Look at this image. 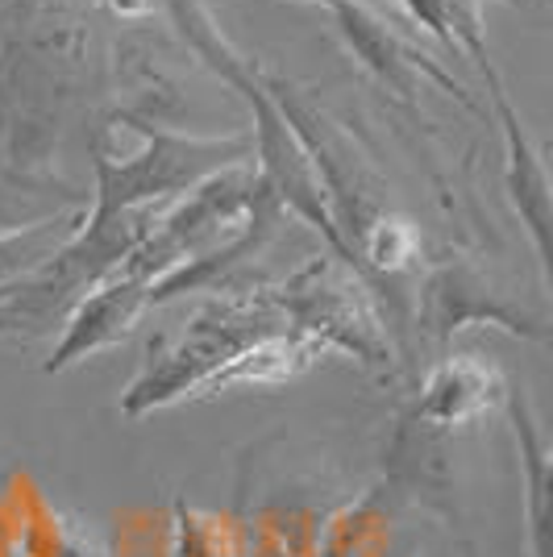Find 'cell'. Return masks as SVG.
I'll use <instances>...</instances> for the list:
<instances>
[{
  "label": "cell",
  "mask_w": 553,
  "mask_h": 557,
  "mask_svg": "<svg viewBox=\"0 0 553 557\" xmlns=\"http://www.w3.org/2000/svg\"><path fill=\"white\" fill-rule=\"evenodd\" d=\"M283 329L287 321L267 296V283L221 287V296L200 304L184 329L150 337L138 379L121 395V417L138 420L155 408H171L187 395H196L233 354Z\"/></svg>",
  "instance_id": "6da1fadb"
},
{
  "label": "cell",
  "mask_w": 553,
  "mask_h": 557,
  "mask_svg": "<svg viewBox=\"0 0 553 557\" xmlns=\"http://www.w3.org/2000/svg\"><path fill=\"white\" fill-rule=\"evenodd\" d=\"M116 121L125 125V134L138 138V150H116L96 138V191L88 216L171 205L212 175L254 163L250 129L225 134V138H205V134L171 129L142 113H116Z\"/></svg>",
  "instance_id": "7a4b0ae2"
},
{
  "label": "cell",
  "mask_w": 553,
  "mask_h": 557,
  "mask_svg": "<svg viewBox=\"0 0 553 557\" xmlns=\"http://www.w3.org/2000/svg\"><path fill=\"white\" fill-rule=\"evenodd\" d=\"M267 296L287 329L317 337L329 354H354L367 367H392V333L383 325L370 283L337 255H317L287 278L267 283Z\"/></svg>",
  "instance_id": "3957f363"
},
{
  "label": "cell",
  "mask_w": 553,
  "mask_h": 557,
  "mask_svg": "<svg viewBox=\"0 0 553 557\" xmlns=\"http://www.w3.org/2000/svg\"><path fill=\"white\" fill-rule=\"evenodd\" d=\"M416 325L433 342H450L466 325H500L525 342H550L545 317L516 300L470 258H445L425 275L416 292Z\"/></svg>",
  "instance_id": "277c9868"
},
{
  "label": "cell",
  "mask_w": 553,
  "mask_h": 557,
  "mask_svg": "<svg viewBox=\"0 0 553 557\" xmlns=\"http://www.w3.org/2000/svg\"><path fill=\"white\" fill-rule=\"evenodd\" d=\"M146 312H150V283L142 275L116 271L105 283H96L63 317V337L50 354L47 374H63L105 349L121 346Z\"/></svg>",
  "instance_id": "5b68a950"
},
{
  "label": "cell",
  "mask_w": 553,
  "mask_h": 557,
  "mask_svg": "<svg viewBox=\"0 0 553 557\" xmlns=\"http://www.w3.org/2000/svg\"><path fill=\"white\" fill-rule=\"evenodd\" d=\"M487 92L500 116V134H504V187L512 209L520 212V225L532 237V255L541 267V278H550V225H553V184H550V166L541 159V146H532L529 129L520 113L512 109L507 88L495 75H487Z\"/></svg>",
  "instance_id": "8992f818"
},
{
  "label": "cell",
  "mask_w": 553,
  "mask_h": 557,
  "mask_svg": "<svg viewBox=\"0 0 553 557\" xmlns=\"http://www.w3.org/2000/svg\"><path fill=\"white\" fill-rule=\"evenodd\" d=\"M507 379L495 362H487L483 354H445L433 371L420 383V399L413 408V420L438 429V433H454L466 424H479L491 412L504 408Z\"/></svg>",
  "instance_id": "52a82bcc"
},
{
  "label": "cell",
  "mask_w": 553,
  "mask_h": 557,
  "mask_svg": "<svg viewBox=\"0 0 553 557\" xmlns=\"http://www.w3.org/2000/svg\"><path fill=\"white\" fill-rule=\"evenodd\" d=\"M321 358H329V349L317 337L296 333V329H283V333L258 337L254 346L233 354L230 362L212 374L196 395L205 399V395H221V392H233V387H283V383L300 379Z\"/></svg>",
  "instance_id": "ba28073f"
},
{
  "label": "cell",
  "mask_w": 553,
  "mask_h": 557,
  "mask_svg": "<svg viewBox=\"0 0 553 557\" xmlns=\"http://www.w3.org/2000/svg\"><path fill=\"white\" fill-rule=\"evenodd\" d=\"M504 412L512 420L516 458L525 474V524H529V557H550V437L525 387L507 383Z\"/></svg>",
  "instance_id": "9c48e42d"
},
{
  "label": "cell",
  "mask_w": 553,
  "mask_h": 557,
  "mask_svg": "<svg viewBox=\"0 0 553 557\" xmlns=\"http://www.w3.org/2000/svg\"><path fill=\"white\" fill-rule=\"evenodd\" d=\"M84 216H88V209H71L47 216V221H34V225H22V230L0 233V287L17 283L29 271H38L47 258L59 255L63 242L84 225Z\"/></svg>",
  "instance_id": "30bf717a"
},
{
  "label": "cell",
  "mask_w": 553,
  "mask_h": 557,
  "mask_svg": "<svg viewBox=\"0 0 553 557\" xmlns=\"http://www.w3.org/2000/svg\"><path fill=\"white\" fill-rule=\"evenodd\" d=\"M242 557H308L292 536L275 529L267 516L242 520Z\"/></svg>",
  "instance_id": "8fae6325"
},
{
  "label": "cell",
  "mask_w": 553,
  "mask_h": 557,
  "mask_svg": "<svg viewBox=\"0 0 553 557\" xmlns=\"http://www.w3.org/2000/svg\"><path fill=\"white\" fill-rule=\"evenodd\" d=\"M159 4H162V0H109V9H113V13H121V17H130V22L150 17Z\"/></svg>",
  "instance_id": "7c38bea8"
},
{
  "label": "cell",
  "mask_w": 553,
  "mask_h": 557,
  "mask_svg": "<svg viewBox=\"0 0 553 557\" xmlns=\"http://www.w3.org/2000/svg\"><path fill=\"white\" fill-rule=\"evenodd\" d=\"M0 337H9V325H4V312H0Z\"/></svg>",
  "instance_id": "4fadbf2b"
},
{
  "label": "cell",
  "mask_w": 553,
  "mask_h": 557,
  "mask_svg": "<svg viewBox=\"0 0 553 557\" xmlns=\"http://www.w3.org/2000/svg\"><path fill=\"white\" fill-rule=\"evenodd\" d=\"M462 554H466V557H475V545H462Z\"/></svg>",
  "instance_id": "5bb4252c"
}]
</instances>
